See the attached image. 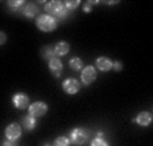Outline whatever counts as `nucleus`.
<instances>
[{
  "label": "nucleus",
  "mask_w": 153,
  "mask_h": 146,
  "mask_svg": "<svg viewBox=\"0 0 153 146\" xmlns=\"http://www.w3.org/2000/svg\"><path fill=\"white\" fill-rule=\"evenodd\" d=\"M45 11H46V15L49 16H58V18H65L68 15V10L64 7L62 1H58V0H53V1H49L45 6Z\"/></svg>",
  "instance_id": "f257e3e1"
},
{
  "label": "nucleus",
  "mask_w": 153,
  "mask_h": 146,
  "mask_svg": "<svg viewBox=\"0 0 153 146\" xmlns=\"http://www.w3.org/2000/svg\"><path fill=\"white\" fill-rule=\"evenodd\" d=\"M35 24H37V27L41 31H45V33H50L53 30H56V27H57L56 19L49 16V15H39L37 18V20H35Z\"/></svg>",
  "instance_id": "f03ea898"
},
{
  "label": "nucleus",
  "mask_w": 153,
  "mask_h": 146,
  "mask_svg": "<svg viewBox=\"0 0 153 146\" xmlns=\"http://www.w3.org/2000/svg\"><path fill=\"white\" fill-rule=\"evenodd\" d=\"M88 139V131L85 129H81V127H77V129L72 130L71 133V141H72L75 145H84Z\"/></svg>",
  "instance_id": "7ed1b4c3"
},
{
  "label": "nucleus",
  "mask_w": 153,
  "mask_h": 146,
  "mask_svg": "<svg viewBox=\"0 0 153 146\" xmlns=\"http://www.w3.org/2000/svg\"><path fill=\"white\" fill-rule=\"evenodd\" d=\"M46 112H48V106L43 102H35V103L29 106V115H31L34 118L43 116Z\"/></svg>",
  "instance_id": "20e7f679"
},
{
  "label": "nucleus",
  "mask_w": 153,
  "mask_h": 146,
  "mask_svg": "<svg viewBox=\"0 0 153 146\" xmlns=\"http://www.w3.org/2000/svg\"><path fill=\"white\" fill-rule=\"evenodd\" d=\"M96 79V68L95 66H85V68L81 70V81H83L84 85H90L95 81Z\"/></svg>",
  "instance_id": "39448f33"
},
{
  "label": "nucleus",
  "mask_w": 153,
  "mask_h": 146,
  "mask_svg": "<svg viewBox=\"0 0 153 146\" xmlns=\"http://www.w3.org/2000/svg\"><path fill=\"white\" fill-rule=\"evenodd\" d=\"M22 134V129L18 123H11L6 129V138L10 141H18Z\"/></svg>",
  "instance_id": "423d86ee"
},
{
  "label": "nucleus",
  "mask_w": 153,
  "mask_h": 146,
  "mask_svg": "<svg viewBox=\"0 0 153 146\" xmlns=\"http://www.w3.org/2000/svg\"><path fill=\"white\" fill-rule=\"evenodd\" d=\"M62 88L68 95H75V93H77L79 89H80V83H79L76 79H67V80L62 83Z\"/></svg>",
  "instance_id": "0eeeda50"
},
{
  "label": "nucleus",
  "mask_w": 153,
  "mask_h": 146,
  "mask_svg": "<svg viewBox=\"0 0 153 146\" xmlns=\"http://www.w3.org/2000/svg\"><path fill=\"white\" fill-rule=\"evenodd\" d=\"M12 103L18 110H25L30 106V99L25 93H16L14 96V99H12Z\"/></svg>",
  "instance_id": "6e6552de"
},
{
  "label": "nucleus",
  "mask_w": 153,
  "mask_h": 146,
  "mask_svg": "<svg viewBox=\"0 0 153 146\" xmlns=\"http://www.w3.org/2000/svg\"><path fill=\"white\" fill-rule=\"evenodd\" d=\"M49 69L52 70L53 76L60 77L61 73H62V62H61V60H58L57 57L50 58L49 60Z\"/></svg>",
  "instance_id": "1a4fd4ad"
},
{
  "label": "nucleus",
  "mask_w": 153,
  "mask_h": 146,
  "mask_svg": "<svg viewBox=\"0 0 153 146\" xmlns=\"http://www.w3.org/2000/svg\"><path fill=\"white\" fill-rule=\"evenodd\" d=\"M96 68L102 72H107L113 68V61L107 57H99L96 60Z\"/></svg>",
  "instance_id": "9d476101"
},
{
  "label": "nucleus",
  "mask_w": 153,
  "mask_h": 146,
  "mask_svg": "<svg viewBox=\"0 0 153 146\" xmlns=\"http://www.w3.org/2000/svg\"><path fill=\"white\" fill-rule=\"evenodd\" d=\"M134 120H136L140 126L146 127V126H149V123L152 122V115H150L149 112H140Z\"/></svg>",
  "instance_id": "9b49d317"
},
{
  "label": "nucleus",
  "mask_w": 153,
  "mask_h": 146,
  "mask_svg": "<svg viewBox=\"0 0 153 146\" xmlns=\"http://www.w3.org/2000/svg\"><path fill=\"white\" fill-rule=\"evenodd\" d=\"M23 14H25V16H27V18H34V16H37L38 15V7L35 6L34 3H29V4H26L25 6V8H23Z\"/></svg>",
  "instance_id": "f8f14e48"
},
{
  "label": "nucleus",
  "mask_w": 153,
  "mask_h": 146,
  "mask_svg": "<svg viewBox=\"0 0 153 146\" xmlns=\"http://www.w3.org/2000/svg\"><path fill=\"white\" fill-rule=\"evenodd\" d=\"M69 52V43L67 42H58L54 46V56H65Z\"/></svg>",
  "instance_id": "ddd939ff"
},
{
  "label": "nucleus",
  "mask_w": 153,
  "mask_h": 146,
  "mask_svg": "<svg viewBox=\"0 0 153 146\" xmlns=\"http://www.w3.org/2000/svg\"><path fill=\"white\" fill-rule=\"evenodd\" d=\"M37 126V120H35L34 116L31 115H27V116L23 118V129L27 130V131H31V130L35 129Z\"/></svg>",
  "instance_id": "4468645a"
},
{
  "label": "nucleus",
  "mask_w": 153,
  "mask_h": 146,
  "mask_svg": "<svg viewBox=\"0 0 153 146\" xmlns=\"http://www.w3.org/2000/svg\"><path fill=\"white\" fill-rule=\"evenodd\" d=\"M41 54H42V57L45 58V60H50V58L56 57L54 47H53V46H45V47H42V50H41Z\"/></svg>",
  "instance_id": "2eb2a0df"
},
{
  "label": "nucleus",
  "mask_w": 153,
  "mask_h": 146,
  "mask_svg": "<svg viewBox=\"0 0 153 146\" xmlns=\"http://www.w3.org/2000/svg\"><path fill=\"white\" fill-rule=\"evenodd\" d=\"M69 66L73 70H80V69H83V61L79 57H73L72 60L69 61Z\"/></svg>",
  "instance_id": "dca6fc26"
},
{
  "label": "nucleus",
  "mask_w": 153,
  "mask_h": 146,
  "mask_svg": "<svg viewBox=\"0 0 153 146\" xmlns=\"http://www.w3.org/2000/svg\"><path fill=\"white\" fill-rule=\"evenodd\" d=\"M68 145H69V138L67 137H58L53 143V146H68Z\"/></svg>",
  "instance_id": "f3484780"
},
{
  "label": "nucleus",
  "mask_w": 153,
  "mask_h": 146,
  "mask_svg": "<svg viewBox=\"0 0 153 146\" xmlns=\"http://www.w3.org/2000/svg\"><path fill=\"white\" fill-rule=\"evenodd\" d=\"M79 4H80V1H79V0H75V1H65V3H64V7H65L68 11H72V10L77 8Z\"/></svg>",
  "instance_id": "a211bd4d"
},
{
  "label": "nucleus",
  "mask_w": 153,
  "mask_h": 146,
  "mask_svg": "<svg viewBox=\"0 0 153 146\" xmlns=\"http://www.w3.org/2000/svg\"><path fill=\"white\" fill-rule=\"evenodd\" d=\"M20 6H23V1L22 0H16V1H8V7L12 11H16Z\"/></svg>",
  "instance_id": "6ab92c4d"
},
{
  "label": "nucleus",
  "mask_w": 153,
  "mask_h": 146,
  "mask_svg": "<svg viewBox=\"0 0 153 146\" xmlns=\"http://www.w3.org/2000/svg\"><path fill=\"white\" fill-rule=\"evenodd\" d=\"M91 146H108V143L104 139H102V138H95L92 141V143H91Z\"/></svg>",
  "instance_id": "aec40b11"
},
{
  "label": "nucleus",
  "mask_w": 153,
  "mask_h": 146,
  "mask_svg": "<svg viewBox=\"0 0 153 146\" xmlns=\"http://www.w3.org/2000/svg\"><path fill=\"white\" fill-rule=\"evenodd\" d=\"M6 41H7V35H6V33L0 31V46L4 45V43H6Z\"/></svg>",
  "instance_id": "412c9836"
},
{
  "label": "nucleus",
  "mask_w": 153,
  "mask_h": 146,
  "mask_svg": "<svg viewBox=\"0 0 153 146\" xmlns=\"http://www.w3.org/2000/svg\"><path fill=\"white\" fill-rule=\"evenodd\" d=\"M3 146H16V141H10V139H6L3 142Z\"/></svg>",
  "instance_id": "4be33fe9"
},
{
  "label": "nucleus",
  "mask_w": 153,
  "mask_h": 146,
  "mask_svg": "<svg viewBox=\"0 0 153 146\" xmlns=\"http://www.w3.org/2000/svg\"><path fill=\"white\" fill-rule=\"evenodd\" d=\"M113 68L115 69L117 72H119L122 69V64L121 62H118V61H117V62H113Z\"/></svg>",
  "instance_id": "5701e85b"
},
{
  "label": "nucleus",
  "mask_w": 153,
  "mask_h": 146,
  "mask_svg": "<svg viewBox=\"0 0 153 146\" xmlns=\"http://www.w3.org/2000/svg\"><path fill=\"white\" fill-rule=\"evenodd\" d=\"M84 11H85V12H90V11H91V6H90V3H87L85 6H84Z\"/></svg>",
  "instance_id": "b1692460"
},
{
  "label": "nucleus",
  "mask_w": 153,
  "mask_h": 146,
  "mask_svg": "<svg viewBox=\"0 0 153 146\" xmlns=\"http://www.w3.org/2000/svg\"><path fill=\"white\" fill-rule=\"evenodd\" d=\"M45 146H50V145H49V143H48V145H45Z\"/></svg>",
  "instance_id": "393cba45"
}]
</instances>
